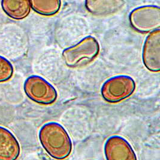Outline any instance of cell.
<instances>
[{
  "label": "cell",
  "mask_w": 160,
  "mask_h": 160,
  "mask_svg": "<svg viewBox=\"0 0 160 160\" xmlns=\"http://www.w3.org/2000/svg\"><path fill=\"white\" fill-rule=\"evenodd\" d=\"M40 144L53 159L67 158L72 151V142L65 128L60 124L51 122L44 124L38 132Z\"/></svg>",
  "instance_id": "1"
},
{
  "label": "cell",
  "mask_w": 160,
  "mask_h": 160,
  "mask_svg": "<svg viewBox=\"0 0 160 160\" xmlns=\"http://www.w3.org/2000/svg\"><path fill=\"white\" fill-rule=\"evenodd\" d=\"M99 51L100 45L97 39L89 36L74 46L65 49L62 56L66 65L74 68L93 61L97 57Z\"/></svg>",
  "instance_id": "2"
},
{
  "label": "cell",
  "mask_w": 160,
  "mask_h": 160,
  "mask_svg": "<svg viewBox=\"0 0 160 160\" xmlns=\"http://www.w3.org/2000/svg\"><path fill=\"white\" fill-rule=\"evenodd\" d=\"M136 89V83L131 77L117 75L106 81L101 93L102 98L109 103H118L130 97Z\"/></svg>",
  "instance_id": "3"
},
{
  "label": "cell",
  "mask_w": 160,
  "mask_h": 160,
  "mask_svg": "<svg viewBox=\"0 0 160 160\" xmlns=\"http://www.w3.org/2000/svg\"><path fill=\"white\" fill-rule=\"evenodd\" d=\"M23 90L33 102L41 105H50L55 102L58 94L55 88L38 75H31L23 84Z\"/></svg>",
  "instance_id": "4"
},
{
  "label": "cell",
  "mask_w": 160,
  "mask_h": 160,
  "mask_svg": "<svg viewBox=\"0 0 160 160\" xmlns=\"http://www.w3.org/2000/svg\"><path fill=\"white\" fill-rule=\"evenodd\" d=\"M129 20L131 27L142 33L160 29V8L156 6H145L131 11Z\"/></svg>",
  "instance_id": "5"
},
{
  "label": "cell",
  "mask_w": 160,
  "mask_h": 160,
  "mask_svg": "<svg viewBox=\"0 0 160 160\" xmlns=\"http://www.w3.org/2000/svg\"><path fill=\"white\" fill-rule=\"evenodd\" d=\"M142 60L150 71H160V29L154 30L146 38L142 51Z\"/></svg>",
  "instance_id": "6"
},
{
  "label": "cell",
  "mask_w": 160,
  "mask_h": 160,
  "mask_svg": "<svg viewBox=\"0 0 160 160\" xmlns=\"http://www.w3.org/2000/svg\"><path fill=\"white\" fill-rule=\"evenodd\" d=\"M106 160H138L136 155L128 141L119 136H113L104 144Z\"/></svg>",
  "instance_id": "7"
},
{
  "label": "cell",
  "mask_w": 160,
  "mask_h": 160,
  "mask_svg": "<svg viewBox=\"0 0 160 160\" xmlns=\"http://www.w3.org/2000/svg\"><path fill=\"white\" fill-rule=\"evenodd\" d=\"M20 153V144L15 135L0 126V160H17Z\"/></svg>",
  "instance_id": "8"
},
{
  "label": "cell",
  "mask_w": 160,
  "mask_h": 160,
  "mask_svg": "<svg viewBox=\"0 0 160 160\" xmlns=\"http://www.w3.org/2000/svg\"><path fill=\"white\" fill-rule=\"evenodd\" d=\"M1 6L4 12L15 20H22L27 18L31 8L30 0H2Z\"/></svg>",
  "instance_id": "9"
},
{
  "label": "cell",
  "mask_w": 160,
  "mask_h": 160,
  "mask_svg": "<svg viewBox=\"0 0 160 160\" xmlns=\"http://www.w3.org/2000/svg\"><path fill=\"white\" fill-rule=\"evenodd\" d=\"M124 1H97L87 0L85 6L91 13L104 16L117 12L122 8Z\"/></svg>",
  "instance_id": "10"
},
{
  "label": "cell",
  "mask_w": 160,
  "mask_h": 160,
  "mask_svg": "<svg viewBox=\"0 0 160 160\" xmlns=\"http://www.w3.org/2000/svg\"><path fill=\"white\" fill-rule=\"evenodd\" d=\"M61 1L59 0H31V7L37 13L52 16L58 12Z\"/></svg>",
  "instance_id": "11"
},
{
  "label": "cell",
  "mask_w": 160,
  "mask_h": 160,
  "mask_svg": "<svg viewBox=\"0 0 160 160\" xmlns=\"http://www.w3.org/2000/svg\"><path fill=\"white\" fill-rule=\"evenodd\" d=\"M14 68L8 58L0 56V83L7 82L13 77Z\"/></svg>",
  "instance_id": "12"
}]
</instances>
